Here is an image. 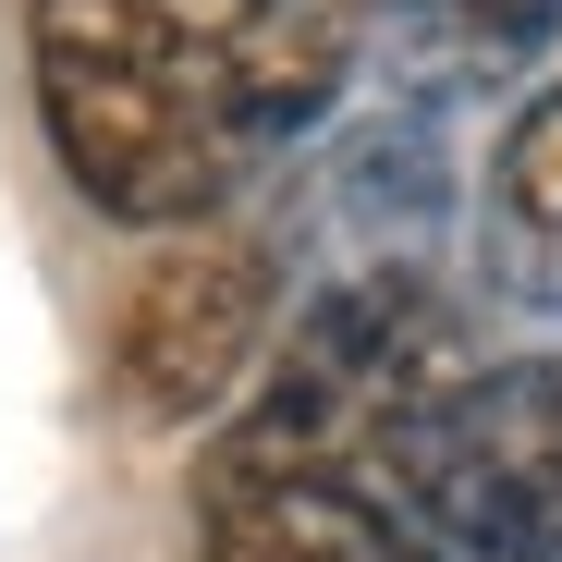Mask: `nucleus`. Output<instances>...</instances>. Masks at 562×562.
Returning <instances> with one entry per match:
<instances>
[{
    "instance_id": "423d86ee",
    "label": "nucleus",
    "mask_w": 562,
    "mask_h": 562,
    "mask_svg": "<svg viewBox=\"0 0 562 562\" xmlns=\"http://www.w3.org/2000/svg\"><path fill=\"white\" fill-rule=\"evenodd\" d=\"M196 562H428L392 477H233L196 490Z\"/></svg>"
},
{
    "instance_id": "7ed1b4c3",
    "label": "nucleus",
    "mask_w": 562,
    "mask_h": 562,
    "mask_svg": "<svg viewBox=\"0 0 562 562\" xmlns=\"http://www.w3.org/2000/svg\"><path fill=\"white\" fill-rule=\"evenodd\" d=\"M428 562H562V355H490L380 464Z\"/></svg>"
},
{
    "instance_id": "0eeeda50",
    "label": "nucleus",
    "mask_w": 562,
    "mask_h": 562,
    "mask_svg": "<svg viewBox=\"0 0 562 562\" xmlns=\"http://www.w3.org/2000/svg\"><path fill=\"white\" fill-rule=\"evenodd\" d=\"M550 49H562V0H380L367 74L392 99L464 111V99H502L514 74H538Z\"/></svg>"
},
{
    "instance_id": "20e7f679",
    "label": "nucleus",
    "mask_w": 562,
    "mask_h": 562,
    "mask_svg": "<svg viewBox=\"0 0 562 562\" xmlns=\"http://www.w3.org/2000/svg\"><path fill=\"white\" fill-rule=\"evenodd\" d=\"M281 281H294V257H281L269 233H171L135 294L111 318V392L135 428H221L245 404V380L269 367L281 342Z\"/></svg>"
},
{
    "instance_id": "39448f33",
    "label": "nucleus",
    "mask_w": 562,
    "mask_h": 562,
    "mask_svg": "<svg viewBox=\"0 0 562 562\" xmlns=\"http://www.w3.org/2000/svg\"><path fill=\"white\" fill-rule=\"evenodd\" d=\"M440 221H452V147H440V111H428V99H380L355 135L318 147V171H306V233L281 221V257H306L318 281H342V269L428 257Z\"/></svg>"
},
{
    "instance_id": "f03ea898",
    "label": "nucleus",
    "mask_w": 562,
    "mask_h": 562,
    "mask_svg": "<svg viewBox=\"0 0 562 562\" xmlns=\"http://www.w3.org/2000/svg\"><path fill=\"white\" fill-rule=\"evenodd\" d=\"M464 367H477V342H464V306L428 281V257L306 281L294 330L269 342L245 404L209 428L196 490H233V477H380Z\"/></svg>"
},
{
    "instance_id": "f257e3e1",
    "label": "nucleus",
    "mask_w": 562,
    "mask_h": 562,
    "mask_svg": "<svg viewBox=\"0 0 562 562\" xmlns=\"http://www.w3.org/2000/svg\"><path fill=\"white\" fill-rule=\"evenodd\" d=\"M367 37L380 0H25L49 159L123 233H196L294 171Z\"/></svg>"
},
{
    "instance_id": "6e6552de",
    "label": "nucleus",
    "mask_w": 562,
    "mask_h": 562,
    "mask_svg": "<svg viewBox=\"0 0 562 562\" xmlns=\"http://www.w3.org/2000/svg\"><path fill=\"white\" fill-rule=\"evenodd\" d=\"M477 269L490 294L562 318V74L514 111V135L477 171Z\"/></svg>"
}]
</instances>
